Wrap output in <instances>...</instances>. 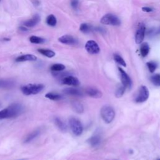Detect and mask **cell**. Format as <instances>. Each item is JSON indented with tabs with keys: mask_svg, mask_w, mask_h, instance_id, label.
Instances as JSON below:
<instances>
[{
	"mask_svg": "<svg viewBox=\"0 0 160 160\" xmlns=\"http://www.w3.org/2000/svg\"><path fill=\"white\" fill-rule=\"evenodd\" d=\"M23 106L19 103L11 104L0 111V120L17 118L23 112Z\"/></svg>",
	"mask_w": 160,
	"mask_h": 160,
	"instance_id": "6da1fadb",
	"label": "cell"
},
{
	"mask_svg": "<svg viewBox=\"0 0 160 160\" xmlns=\"http://www.w3.org/2000/svg\"><path fill=\"white\" fill-rule=\"evenodd\" d=\"M45 88V86L42 84H29L21 87V90L23 94L26 96L37 94L41 92Z\"/></svg>",
	"mask_w": 160,
	"mask_h": 160,
	"instance_id": "7a4b0ae2",
	"label": "cell"
},
{
	"mask_svg": "<svg viewBox=\"0 0 160 160\" xmlns=\"http://www.w3.org/2000/svg\"><path fill=\"white\" fill-rule=\"evenodd\" d=\"M101 116L105 123H110L115 117V111L111 106L106 105L101 108Z\"/></svg>",
	"mask_w": 160,
	"mask_h": 160,
	"instance_id": "3957f363",
	"label": "cell"
},
{
	"mask_svg": "<svg viewBox=\"0 0 160 160\" xmlns=\"http://www.w3.org/2000/svg\"><path fill=\"white\" fill-rule=\"evenodd\" d=\"M100 22L101 24L111 26H120L121 25V21L118 16L113 14H105L101 18Z\"/></svg>",
	"mask_w": 160,
	"mask_h": 160,
	"instance_id": "277c9868",
	"label": "cell"
},
{
	"mask_svg": "<svg viewBox=\"0 0 160 160\" xmlns=\"http://www.w3.org/2000/svg\"><path fill=\"white\" fill-rule=\"evenodd\" d=\"M69 124L71 129L76 136H80L83 133V126L78 119L75 118H71L69 120Z\"/></svg>",
	"mask_w": 160,
	"mask_h": 160,
	"instance_id": "5b68a950",
	"label": "cell"
},
{
	"mask_svg": "<svg viewBox=\"0 0 160 160\" xmlns=\"http://www.w3.org/2000/svg\"><path fill=\"white\" fill-rule=\"evenodd\" d=\"M149 98V90L145 86L140 87L139 92L137 96L135 98L136 103H143L145 102Z\"/></svg>",
	"mask_w": 160,
	"mask_h": 160,
	"instance_id": "8992f818",
	"label": "cell"
},
{
	"mask_svg": "<svg viewBox=\"0 0 160 160\" xmlns=\"http://www.w3.org/2000/svg\"><path fill=\"white\" fill-rule=\"evenodd\" d=\"M145 31H146L145 25L143 23H140L138 25V28L135 34V41L136 44L139 45L143 43L145 36Z\"/></svg>",
	"mask_w": 160,
	"mask_h": 160,
	"instance_id": "52a82bcc",
	"label": "cell"
},
{
	"mask_svg": "<svg viewBox=\"0 0 160 160\" xmlns=\"http://www.w3.org/2000/svg\"><path fill=\"white\" fill-rule=\"evenodd\" d=\"M85 49L87 52L91 55H96L99 53L100 48L98 43L93 40L87 41L85 45Z\"/></svg>",
	"mask_w": 160,
	"mask_h": 160,
	"instance_id": "ba28073f",
	"label": "cell"
},
{
	"mask_svg": "<svg viewBox=\"0 0 160 160\" xmlns=\"http://www.w3.org/2000/svg\"><path fill=\"white\" fill-rule=\"evenodd\" d=\"M118 70H119L120 73L122 84L126 88H130L132 85V79H131V78H129L128 75L122 68H119Z\"/></svg>",
	"mask_w": 160,
	"mask_h": 160,
	"instance_id": "9c48e42d",
	"label": "cell"
},
{
	"mask_svg": "<svg viewBox=\"0 0 160 160\" xmlns=\"http://www.w3.org/2000/svg\"><path fill=\"white\" fill-rule=\"evenodd\" d=\"M62 82L64 84H67V85L72 86H75V87L78 86L80 84L78 79L73 76H68L64 77L63 79Z\"/></svg>",
	"mask_w": 160,
	"mask_h": 160,
	"instance_id": "30bf717a",
	"label": "cell"
},
{
	"mask_svg": "<svg viewBox=\"0 0 160 160\" xmlns=\"http://www.w3.org/2000/svg\"><path fill=\"white\" fill-rule=\"evenodd\" d=\"M58 41L60 43H63L64 45H73L76 43V40L75 39L74 37H73L71 35L66 34L61 36L60 38H58Z\"/></svg>",
	"mask_w": 160,
	"mask_h": 160,
	"instance_id": "8fae6325",
	"label": "cell"
},
{
	"mask_svg": "<svg viewBox=\"0 0 160 160\" xmlns=\"http://www.w3.org/2000/svg\"><path fill=\"white\" fill-rule=\"evenodd\" d=\"M41 18L38 14H35V15L30 19H28L23 23V25L26 27L33 28L38 25L40 21Z\"/></svg>",
	"mask_w": 160,
	"mask_h": 160,
	"instance_id": "7c38bea8",
	"label": "cell"
},
{
	"mask_svg": "<svg viewBox=\"0 0 160 160\" xmlns=\"http://www.w3.org/2000/svg\"><path fill=\"white\" fill-rule=\"evenodd\" d=\"M37 60V57L35 55H31V54H27L21 55L16 58L15 61L16 62H25V61H34Z\"/></svg>",
	"mask_w": 160,
	"mask_h": 160,
	"instance_id": "4fadbf2b",
	"label": "cell"
},
{
	"mask_svg": "<svg viewBox=\"0 0 160 160\" xmlns=\"http://www.w3.org/2000/svg\"><path fill=\"white\" fill-rule=\"evenodd\" d=\"M86 93L90 97L94 98H100L102 96V93L99 90L94 88H88L86 90Z\"/></svg>",
	"mask_w": 160,
	"mask_h": 160,
	"instance_id": "5bb4252c",
	"label": "cell"
},
{
	"mask_svg": "<svg viewBox=\"0 0 160 160\" xmlns=\"http://www.w3.org/2000/svg\"><path fill=\"white\" fill-rule=\"evenodd\" d=\"M64 92L71 96L81 97L83 96V93L78 88H68L64 90Z\"/></svg>",
	"mask_w": 160,
	"mask_h": 160,
	"instance_id": "9a60e30c",
	"label": "cell"
},
{
	"mask_svg": "<svg viewBox=\"0 0 160 160\" xmlns=\"http://www.w3.org/2000/svg\"><path fill=\"white\" fill-rule=\"evenodd\" d=\"M55 123L56 126L63 132H66L67 130V126L65 123L59 118H55Z\"/></svg>",
	"mask_w": 160,
	"mask_h": 160,
	"instance_id": "2e32d148",
	"label": "cell"
},
{
	"mask_svg": "<svg viewBox=\"0 0 160 160\" xmlns=\"http://www.w3.org/2000/svg\"><path fill=\"white\" fill-rule=\"evenodd\" d=\"M40 133V131L39 129H36L33 131V132H31V133L29 134L27 137L25 138V143H30V141H31L33 140H34V138H36L37 137Z\"/></svg>",
	"mask_w": 160,
	"mask_h": 160,
	"instance_id": "e0dca14e",
	"label": "cell"
},
{
	"mask_svg": "<svg viewBox=\"0 0 160 160\" xmlns=\"http://www.w3.org/2000/svg\"><path fill=\"white\" fill-rule=\"evenodd\" d=\"M141 45L140 46V53L143 57H146L150 52V47L147 43H141Z\"/></svg>",
	"mask_w": 160,
	"mask_h": 160,
	"instance_id": "ac0fdd59",
	"label": "cell"
},
{
	"mask_svg": "<svg viewBox=\"0 0 160 160\" xmlns=\"http://www.w3.org/2000/svg\"><path fill=\"white\" fill-rule=\"evenodd\" d=\"M72 107L73 110L77 113H82L84 111V108L83 105L79 101H74L72 103Z\"/></svg>",
	"mask_w": 160,
	"mask_h": 160,
	"instance_id": "d6986e66",
	"label": "cell"
},
{
	"mask_svg": "<svg viewBox=\"0 0 160 160\" xmlns=\"http://www.w3.org/2000/svg\"><path fill=\"white\" fill-rule=\"evenodd\" d=\"M100 141H101V138L98 135L93 136L91 137L88 140V142L93 147H97L98 145H99V144L100 143Z\"/></svg>",
	"mask_w": 160,
	"mask_h": 160,
	"instance_id": "ffe728a7",
	"label": "cell"
},
{
	"mask_svg": "<svg viewBox=\"0 0 160 160\" xmlns=\"http://www.w3.org/2000/svg\"><path fill=\"white\" fill-rule=\"evenodd\" d=\"M38 52L41 55H44L48 58H53L55 56V53L53 51L48 49H38Z\"/></svg>",
	"mask_w": 160,
	"mask_h": 160,
	"instance_id": "44dd1931",
	"label": "cell"
},
{
	"mask_svg": "<svg viewBox=\"0 0 160 160\" xmlns=\"http://www.w3.org/2000/svg\"><path fill=\"white\" fill-rule=\"evenodd\" d=\"M45 97L48 99H49L51 100H53V101H59L62 99V96L61 94L53 93V92L48 93L45 95Z\"/></svg>",
	"mask_w": 160,
	"mask_h": 160,
	"instance_id": "7402d4cb",
	"label": "cell"
},
{
	"mask_svg": "<svg viewBox=\"0 0 160 160\" xmlns=\"http://www.w3.org/2000/svg\"><path fill=\"white\" fill-rule=\"evenodd\" d=\"M30 41L31 43H33V44H43V43L45 42V39L38 37V36H31L30 38Z\"/></svg>",
	"mask_w": 160,
	"mask_h": 160,
	"instance_id": "603a6c76",
	"label": "cell"
},
{
	"mask_svg": "<svg viewBox=\"0 0 160 160\" xmlns=\"http://www.w3.org/2000/svg\"><path fill=\"white\" fill-rule=\"evenodd\" d=\"M126 90V88L123 84L120 85L115 91V96L116 98H121L124 94Z\"/></svg>",
	"mask_w": 160,
	"mask_h": 160,
	"instance_id": "cb8c5ba5",
	"label": "cell"
},
{
	"mask_svg": "<svg viewBox=\"0 0 160 160\" xmlns=\"http://www.w3.org/2000/svg\"><path fill=\"white\" fill-rule=\"evenodd\" d=\"M46 23L50 26H55L57 23L56 17L53 14H50L46 18Z\"/></svg>",
	"mask_w": 160,
	"mask_h": 160,
	"instance_id": "d4e9b609",
	"label": "cell"
},
{
	"mask_svg": "<svg viewBox=\"0 0 160 160\" xmlns=\"http://www.w3.org/2000/svg\"><path fill=\"white\" fill-rule=\"evenodd\" d=\"M92 26L90 25L86 24V23H83L80 25L79 30L83 33H88L92 30Z\"/></svg>",
	"mask_w": 160,
	"mask_h": 160,
	"instance_id": "484cf974",
	"label": "cell"
},
{
	"mask_svg": "<svg viewBox=\"0 0 160 160\" xmlns=\"http://www.w3.org/2000/svg\"><path fill=\"white\" fill-rule=\"evenodd\" d=\"M65 69V66L63 64H54L51 67V70L53 72H59L63 71Z\"/></svg>",
	"mask_w": 160,
	"mask_h": 160,
	"instance_id": "4316f807",
	"label": "cell"
},
{
	"mask_svg": "<svg viewBox=\"0 0 160 160\" xmlns=\"http://www.w3.org/2000/svg\"><path fill=\"white\" fill-rule=\"evenodd\" d=\"M13 86V82L11 80H0V88H10Z\"/></svg>",
	"mask_w": 160,
	"mask_h": 160,
	"instance_id": "83f0119b",
	"label": "cell"
},
{
	"mask_svg": "<svg viewBox=\"0 0 160 160\" xmlns=\"http://www.w3.org/2000/svg\"><path fill=\"white\" fill-rule=\"evenodd\" d=\"M114 60L116 63H118L120 65H121V66L124 67H126V62L124 60H123V58L121 56H120L119 55L115 54L114 55Z\"/></svg>",
	"mask_w": 160,
	"mask_h": 160,
	"instance_id": "f1b7e54d",
	"label": "cell"
},
{
	"mask_svg": "<svg viewBox=\"0 0 160 160\" xmlns=\"http://www.w3.org/2000/svg\"><path fill=\"white\" fill-rule=\"evenodd\" d=\"M147 67L148 68L149 71L151 73H154L155 71L156 70V69L157 68V67H158L157 63H155V62H154V61L148 62L147 63Z\"/></svg>",
	"mask_w": 160,
	"mask_h": 160,
	"instance_id": "f546056e",
	"label": "cell"
},
{
	"mask_svg": "<svg viewBox=\"0 0 160 160\" xmlns=\"http://www.w3.org/2000/svg\"><path fill=\"white\" fill-rule=\"evenodd\" d=\"M151 80L153 84H156L160 80V75H155V76H152L151 78Z\"/></svg>",
	"mask_w": 160,
	"mask_h": 160,
	"instance_id": "4dcf8cb0",
	"label": "cell"
},
{
	"mask_svg": "<svg viewBox=\"0 0 160 160\" xmlns=\"http://www.w3.org/2000/svg\"><path fill=\"white\" fill-rule=\"evenodd\" d=\"M71 5L74 10H76L79 6V1L78 0H71Z\"/></svg>",
	"mask_w": 160,
	"mask_h": 160,
	"instance_id": "1f68e13d",
	"label": "cell"
},
{
	"mask_svg": "<svg viewBox=\"0 0 160 160\" xmlns=\"http://www.w3.org/2000/svg\"><path fill=\"white\" fill-rule=\"evenodd\" d=\"M142 11L144 12H147V13H150L153 11V9L150 8V7H143L142 8Z\"/></svg>",
	"mask_w": 160,
	"mask_h": 160,
	"instance_id": "d6a6232c",
	"label": "cell"
},
{
	"mask_svg": "<svg viewBox=\"0 0 160 160\" xmlns=\"http://www.w3.org/2000/svg\"><path fill=\"white\" fill-rule=\"evenodd\" d=\"M19 30L20 31H28V29L26 28V26H20L19 28Z\"/></svg>",
	"mask_w": 160,
	"mask_h": 160,
	"instance_id": "836d02e7",
	"label": "cell"
},
{
	"mask_svg": "<svg viewBox=\"0 0 160 160\" xmlns=\"http://www.w3.org/2000/svg\"><path fill=\"white\" fill-rule=\"evenodd\" d=\"M155 85H156V86H160V80H159V81Z\"/></svg>",
	"mask_w": 160,
	"mask_h": 160,
	"instance_id": "e575fe53",
	"label": "cell"
},
{
	"mask_svg": "<svg viewBox=\"0 0 160 160\" xmlns=\"http://www.w3.org/2000/svg\"><path fill=\"white\" fill-rule=\"evenodd\" d=\"M156 160H160V158H158V159H157Z\"/></svg>",
	"mask_w": 160,
	"mask_h": 160,
	"instance_id": "d590c367",
	"label": "cell"
},
{
	"mask_svg": "<svg viewBox=\"0 0 160 160\" xmlns=\"http://www.w3.org/2000/svg\"><path fill=\"white\" fill-rule=\"evenodd\" d=\"M19 160H25V159H19Z\"/></svg>",
	"mask_w": 160,
	"mask_h": 160,
	"instance_id": "8d00e7d4",
	"label": "cell"
}]
</instances>
